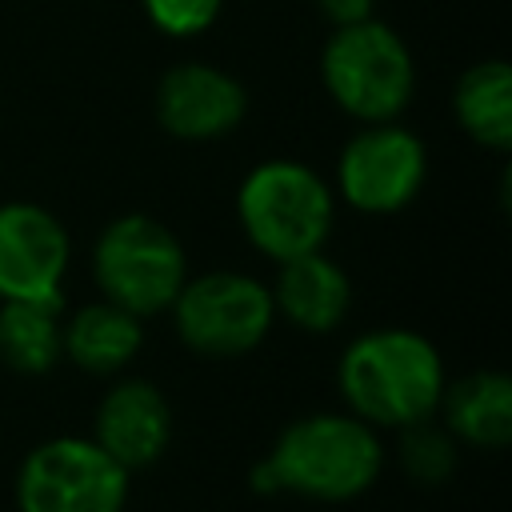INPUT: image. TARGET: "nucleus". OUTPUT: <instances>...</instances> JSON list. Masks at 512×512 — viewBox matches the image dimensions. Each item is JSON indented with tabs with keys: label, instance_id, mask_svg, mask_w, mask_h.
Instances as JSON below:
<instances>
[{
	"label": "nucleus",
	"instance_id": "obj_4",
	"mask_svg": "<svg viewBox=\"0 0 512 512\" xmlns=\"http://www.w3.org/2000/svg\"><path fill=\"white\" fill-rule=\"evenodd\" d=\"M320 88L356 124L404 120L416 100V56L380 16L328 28L320 44Z\"/></svg>",
	"mask_w": 512,
	"mask_h": 512
},
{
	"label": "nucleus",
	"instance_id": "obj_6",
	"mask_svg": "<svg viewBox=\"0 0 512 512\" xmlns=\"http://www.w3.org/2000/svg\"><path fill=\"white\" fill-rule=\"evenodd\" d=\"M164 316L172 320L176 340L204 360H240L276 328L268 280L244 268L188 272Z\"/></svg>",
	"mask_w": 512,
	"mask_h": 512
},
{
	"label": "nucleus",
	"instance_id": "obj_10",
	"mask_svg": "<svg viewBox=\"0 0 512 512\" xmlns=\"http://www.w3.org/2000/svg\"><path fill=\"white\" fill-rule=\"evenodd\" d=\"M72 268L68 224L36 200L0 204V300H64Z\"/></svg>",
	"mask_w": 512,
	"mask_h": 512
},
{
	"label": "nucleus",
	"instance_id": "obj_12",
	"mask_svg": "<svg viewBox=\"0 0 512 512\" xmlns=\"http://www.w3.org/2000/svg\"><path fill=\"white\" fill-rule=\"evenodd\" d=\"M276 276L268 280L276 320L304 336H328L336 332L352 312V276L348 268L328 252H304L284 264H272Z\"/></svg>",
	"mask_w": 512,
	"mask_h": 512
},
{
	"label": "nucleus",
	"instance_id": "obj_13",
	"mask_svg": "<svg viewBox=\"0 0 512 512\" xmlns=\"http://www.w3.org/2000/svg\"><path fill=\"white\" fill-rule=\"evenodd\" d=\"M60 348L76 372L112 380L136 364V356L144 348V320L124 312L120 304L96 296L76 308H64Z\"/></svg>",
	"mask_w": 512,
	"mask_h": 512
},
{
	"label": "nucleus",
	"instance_id": "obj_3",
	"mask_svg": "<svg viewBox=\"0 0 512 512\" xmlns=\"http://www.w3.org/2000/svg\"><path fill=\"white\" fill-rule=\"evenodd\" d=\"M232 208L248 248L268 264H284L292 256L328 248L340 204L320 168L296 156H268L240 176Z\"/></svg>",
	"mask_w": 512,
	"mask_h": 512
},
{
	"label": "nucleus",
	"instance_id": "obj_17",
	"mask_svg": "<svg viewBox=\"0 0 512 512\" xmlns=\"http://www.w3.org/2000/svg\"><path fill=\"white\" fill-rule=\"evenodd\" d=\"M396 464L400 472L412 480V484H424V488H436L444 484L456 464H460V444L444 432V424L432 416V420H420L412 428H400L396 432Z\"/></svg>",
	"mask_w": 512,
	"mask_h": 512
},
{
	"label": "nucleus",
	"instance_id": "obj_2",
	"mask_svg": "<svg viewBox=\"0 0 512 512\" xmlns=\"http://www.w3.org/2000/svg\"><path fill=\"white\" fill-rule=\"evenodd\" d=\"M448 384L444 352L416 328L380 324L352 336L336 360L340 408L376 432H400L432 420Z\"/></svg>",
	"mask_w": 512,
	"mask_h": 512
},
{
	"label": "nucleus",
	"instance_id": "obj_8",
	"mask_svg": "<svg viewBox=\"0 0 512 512\" xmlns=\"http://www.w3.org/2000/svg\"><path fill=\"white\" fill-rule=\"evenodd\" d=\"M428 144L404 120L356 124L332 164L336 204L360 216H396L416 204L428 184Z\"/></svg>",
	"mask_w": 512,
	"mask_h": 512
},
{
	"label": "nucleus",
	"instance_id": "obj_19",
	"mask_svg": "<svg viewBox=\"0 0 512 512\" xmlns=\"http://www.w3.org/2000/svg\"><path fill=\"white\" fill-rule=\"evenodd\" d=\"M312 8L328 20V28L352 24V20H364V16H376V0H312Z\"/></svg>",
	"mask_w": 512,
	"mask_h": 512
},
{
	"label": "nucleus",
	"instance_id": "obj_16",
	"mask_svg": "<svg viewBox=\"0 0 512 512\" xmlns=\"http://www.w3.org/2000/svg\"><path fill=\"white\" fill-rule=\"evenodd\" d=\"M64 300H0V364L16 376H48L60 360Z\"/></svg>",
	"mask_w": 512,
	"mask_h": 512
},
{
	"label": "nucleus",
	"instance_id": "obj_1",
	"mask_svg": "<svg viewBox=\"0 0 512 512\" xmlns=\"http://www.w3.org/2000/svg\"><path fill=\"white\" fill-rule=\"evenodd\" d=\"M384 432L348 408H320L288 420L272 448L248 468L256 496H296L308 504H348L384 476Z\"/></svg>",
	"mask_w": 512,
	"mask_h": 512
},
{
	"label": "nucleus",
	"instance_id": "obj_14",
	"mask_svg": "<svg viewBox=\"0 0 512 512\" xmlns=\"http://www.w3.org/2000/svg\"><path fill=\"white\" fill-rule=\"evenodd\" d=\"M436 420L460 448L500 452L512 440V380L500 368H472L444 384Z\"/></svg>",
	"mask_w": 512,
	"mask_h": 512
},
{
	"label": "nucleus",
	"instance_id": "obj_9",
	"mask_svg": "<svg viewBox=\"0 0 512 512\" xmlns=\"http://www.w3.org/2000/svg\"><path fill=\"white\" fill-rule=\"evenodd\" d=\"M248 88L236 72L212 60H176L160 72L152 116L164 136L180 144H212L248 120Z\"/></svg>",
	"mask_w": 512,
	"mask_h": 512
},
{
	"label": "nucleus",
	"instance_id": "obj_5",
	"mask_svg": "<svg viewBox=\"0 0 512 512\" xmlns=\"http://www.w3.org/2000/svg\"><path fill=\"white\" fill-rule=\"evenodd\" d=\"M184 240L152 212H120L112 216L88 252V276L100 300L120 304L124 312L152 320L164 316L188 280Z\"/></svg>",
	"mask_w": 512,
	"mask_h": 512
},
{
	"label": "nucleus",
	"instance_id": "obj_11",
	"mask_svg": "<svg viewBox=\"0 0 512 512\" xmlns=\"http://www.w3.org/2000/svg\"><path fill=\"white\" fill-rule=\"evenodd\" d=\"M172 432H176V416H172V404H168L164 388L148 376L120 372V376L108 380L104 396L96 400L88 436L124 472L136 476V472L160 464V456L172 444Z\"/></svg>",
	"mask_w": 512,
	"mask_h": 512
},
{
	"label": "nucleus",
	"instance_id": "obj_7",
	"mask_svg": "<svg viewBox=\"0 0 512 512\" xmlns=\"http://www.w3.org/2000/svg\"><path fill=\"white\" fill-rule=\"evenodd\" d=\"M128 496L132 472L80 432L32 444L12 476L16 512H124Z\"/></svg>",
	"mask_w": 512,
	"mask_h": 512
},
{
	"label": "nucleus",
	"instance_id": "obj_15",
	"mask_svg": "<svg viewBox=\"0 0 512 512\" xmlns=\"http://www.w3.org/2000/svg\"><path fill=\"white\" fill-rule=\"evenodd\" d=\"M452 120L484 152H512V68L500 56L472 60L452 84Z\"/></svg>",
	"mask_w": 512,
	"mask_h": 512
},
{
	"label": "nucleus",
	"instance_id": "obj_18",
	"mask_svg": "<svg viewBox=\"0 0 512 512\" xmlns=\"http://www.w3.org/2000/svg\"><path fill=\"white\" fill-rule=\"evenodd\" d=\"M228 0H140L144 20L168 40H196L224 16Z\"/></svg>",
	"mask_w": 512,
	"mask_h": 512
}]
</instances>
